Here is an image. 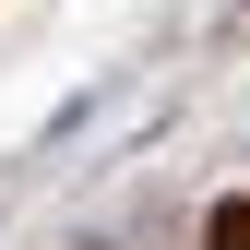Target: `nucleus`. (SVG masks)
Wrapping results in <instances>:
<instances>
[{"label": "nucleus", "instance_id": "f257e3e1", "mask_svg": "<svg viewBox=\"0 0 250 250\" xmlns=\"http://www.w3.org/2000/svg\"><path fill=\"white\" fill-rule=\"evenodd\" d=\"M203 250H250V203H214L203 214Z\"/></svg>", "mask_w": 250, "mask_h": 250}]
</instances>
